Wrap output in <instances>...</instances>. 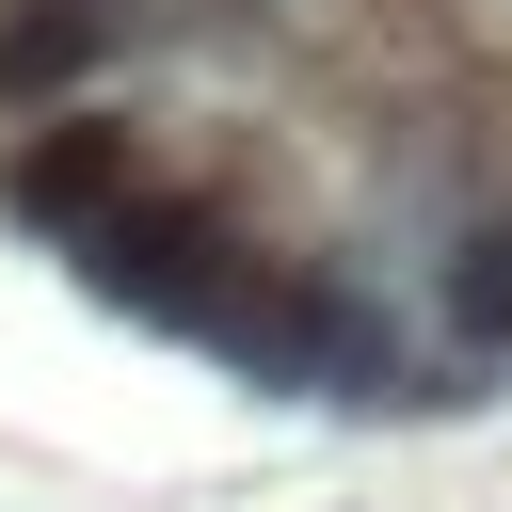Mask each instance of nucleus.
Returning a JSON list of instances; mask_svg holds the SVG:
<instances>
[{"mask_svg": "<svg viewBox=\"0 0 512 512\" xmlns=\"http://www.w3.org/2000/svg\"><path fill=\"white\" fill-rule=\"evenodd\" d=\"M448 336L512 352V208H464V240H448Z\"/></svg>", "mask_w": 512, "mask_h": 512, "instance_id": "3", "label": "nucleus"}, {"mask_svg": "<svg viewBox=\"0 0 512 512\" xmlns=\"http://www.w3.org/2000/svg\"><path fill=\"white\" fill-rule=\"evenodd\" d=\"M128 48V0H0V112H64Z\"/></svg>", "mask_w": 512, "mask_h": 512, "instance_id": "2", "label": "nucleus"}, {"mask_svg": "<svg viewBox=\"0 0 512 512\" xmlns=\"http://www.w3.org/2000/svg\"><path fill=\"white\" fill-rule=\"evenodd\" d=\"M144 176H160V128H144V112H32V144H0V224L80 240V224L128 208Z\"/></svg>", "mask_w": 512, "mask_h": 512, "instance_id": "1", "label": "nucleus"}]
</instances>
